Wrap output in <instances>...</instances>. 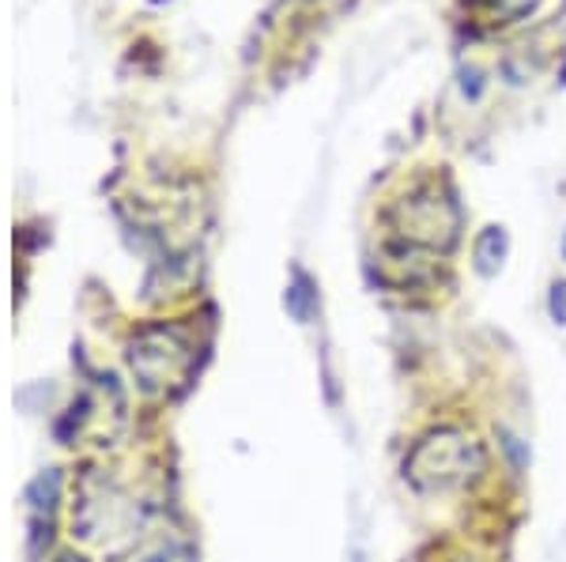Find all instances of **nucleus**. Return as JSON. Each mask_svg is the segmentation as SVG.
Wrapping results in <instances>:
<instances>
[{"instance_id": "3", "label": "nucleus", "mask_w": 566, "mask_h": 562, "mask_svg": "<svg viewBox=\"0 0 566 562\" xmlns=\"http://www.w3.org/2000/svg\"><path fill=\"white\" fill-rule=\"evenodd\" d=\"M129 362L144 389L167 393V389H175L189 378V370H193V351H189V343L181 340L178 332L155 329V332H144V337L133 343Z\"/></svg>"}, {"instance_id": "5", "label": "nucleus", "mask_w": 566, "mask_h": 562, "mask_svg": "<svg viewBox=\"0 0 566 562\" xmlns=\"http://www.w3.org/2000/svg\"><path fill=\"white\" fill-rule=\"evenodd\" d=\"M314 284H310L306 272H295V279H291L287 295H283V306H287V314L295 317V321H310V314H314Z\"/></svg>"}, {"instance_id": "6", "label": "nucleus", "mask_w": 566, "mask_h": 562, "mask_svg": "<svg viewBox=\"0 0 566 562\" xmlns=\"http://www.w3.org/2000/svg\"><path fill=\"white\" fill-rule=\"evenodd\" d=\"M122 562H186V551H181V543L175 540H148Z\"/></svg>"}, {"instance_id": "7", "label": "nucleus", "mask_w": 566, "mask_h": 562, "mask_svg": "<svg viewBox=\"0 0 566 562\" xmlns=\"http://www.w3.org/2000/svg\"><path fill=\"white\" fill-rule=\"evenodd\" d=\"M536 0H483V20L491 23H514L525 12H533Z\"/></svg>"}, {"instance_id": "9", "label": "nucleus", "mask_w": 566, "mask_h": 562, "mask_svg": "<svg viewBox=\"0 0 566 562\" xmlns=\"http://www.w3.org/2000/svg\"><path fill=\"white\" fill-rule=\"evenodd\" d=\"M563 261H566V238H563Z\"/></svg>"}, {"instance_id": "4", "label": "nucleus", "mask_w": 566, "mask_h": 562, "mask_svg": "<svg viewBox=\"0 0 566 562\" xmlns=\"http://www.w3.org/2000/svg\"><path fill=\"white\" fill-rule=\"evenodd\" d=\"M510 253V238L502 226H483L476 234V246H472V261H476L480 276H495Z\"/></svg>"}, {"instance_id": "8", "label": "nucleus", "mask_w": 566, "mask_h": 562, "mask_svg": "<svg viewBox=\"0 0 566 562\" xmlns=\"http://www.w3.org/2000/svg\"><path fill=\"white\" fill-rule=\"evenodd\" d=\"M547 310H552V321L566 329V284L552 287V298H547Z\"/></svg>"}, {"instance_id": "2", "label": "nucleus", "mask_w": 566, "mask_h": 562, "mask_svg": "<svg viewBox=\"0 0 566 562\" xmlns=\"http://www.w3.org/2000/svg\"><path fill=\"white\" fill-rule=\"evenodd\" d=\"M389 223L408 246L450 250L461 231V208L442 181H419L389 208Z\"/></svg>"}, {"instance_id": "1", "label": "nucleus", "mask_w": 566, "mask_h": 562, "mask_svg": "<svg viewBox=\"0 0 566 562\" xmlns=\"http://www.w3.org/2000/svg\"><path fill=\"white\" fill-rule=\"evenodd\" d=\"M483 473V449L464 431L442 427L416 442L405 457V479L419 495H450Z\"/></svg>"}]
</instances>
